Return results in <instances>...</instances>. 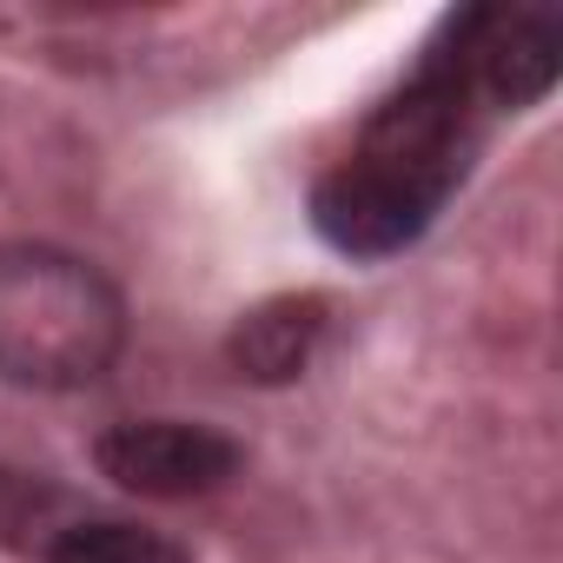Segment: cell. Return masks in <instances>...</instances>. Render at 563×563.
Returning a JSON list of instances; mask_svg holds the SVG:
<instances>
[{
  "label": "cell",
  "mask_w": 563,
  "mask_h": 563,
  "mask_svg": "<svg viewBox=\"0 0 563 563\" xmlns=\"http://www.w3.org/2000/svg\"><path fill=\"white\" fill-rule=\"evenodd\" d=\"M464 100H471V54H464V21H457V54H431L418 80L372 113L352 159H339L319 179L312 219L339 252L385 258V252H405L431 225V212L464 173V146H471Z\"/></svg>",
  "instance_id": "cell-1"
},
{
  "label": "cell",
  "mask_w": 563,
  "mask_h": 563,
  "mask_svg": "<svg viewBox=\"0 0 563 563\" xmlns=\"http://www.w3.org/2000/svg\"><path fill=\"white\" fill-rule=\"evenodd\" d=\"M120 292L54 245H0V378L67 391L120 358Z\"/></svg>",
  "instance_id": "cell-2"
},
{
  "label": "cell",
  "mask_w": 563,
  "mask_h": 563,
  "mask_svg": "<svg viewBox=\"0 0 563 563\" xmlns=\"http://www.w3.org/2000/svg\"><path fill=\"white\" fill-rule=\"evenodd\" d=\"M54 563H186V550L140 523H80L54 543Z\"/></svg>",
  "instance_id": "cell-6"
},
{
  "label": "cell",
  "mask_w": 563,
  "mask_h": 563,
  "mask_svg": "<svg viewBox=\"0 0 563 563\" xmlns=\"http://www.w3.org/2000/svg\"><path fill=\"white\" fill-rule=\"evenodd\" d=\"M93 457L120 490H140V497H199V490H219L239 471V444L225 431L179 424V418L113 424Z\"/></svg>",
  "instance_id": "cell-3"
},
{
  "label": "cell",
  "mask_w": 563,
  "mask_h": 563,
  "mask_svg": "<svg viewBox=\"0 0 563 563\" xmlns=\"http://www.w3.org/2000/svg\"><path fill=\"white\" fill-rule=\"evenodd\" d=\"M471 80L490 87L504 107H537L563 67V21L556 8H510V14H464Z\"/></svg>",
  "instance_id": "cell-4"
},
{
  "label": "cell",
  "mask_w": 563,
  "mask_h": 563,
  "mask_svg": "<svg viewBox=\"0 0 563 563\" xmlns=\"http://www.w3.org/2000/svg\"><path fill=\"white\" fill-rule=\"evenodd\" d=\"M319 332H325V306H319V299H265V306H252V312L232 325L225 358H232V372L252 378V385H286V378L306 372Z\"/></svg>",
  "instance_id": "cell-5"
}]
</instances>
